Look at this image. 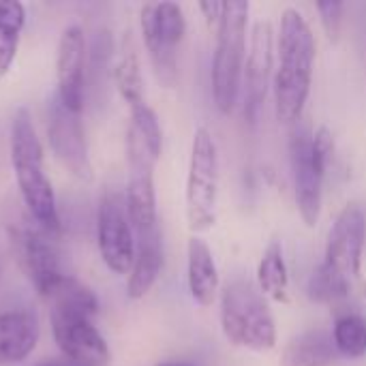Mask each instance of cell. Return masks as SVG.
Masks as SVG:
<instances>
[{"label": "cell", "instance_id": "6da1fadb", "mask_svg": "<svg viewBox=\"0 0 366 366\" xmlns=\"http://www.w3.org/2000/svg\"><path fill=\"white\" fill-rule=\"evenodd\" d=\"M315 34L298 9L281 13L274 69V112L285 124H296L311 94L315 64Z\"/></svg>", "mask_w": 366, "mask_h": 366}, {"label": "cell", "instance_id": "7a4b0ae2", "mask_svg": "<svg viewBox=\"0 0 366 366\" xmlns=\"http://www.w3.org/2000/svg\"><path fill=\"white\" fill-rule=\"evenodd\" d=\"M366 217L360 206H345L326 240L324 262L311 274V294L322 305H337L352 294L362 272Z\"/></svg>", "mask_w": 366, "mask_h": 366}, {"label": "cell", "instance_id": "3957f363", "mask_svg": "<svg viewBox=\"0 0 366 366\" xmlns=\"http://www.w3.org/2000/svg\"><path fill=\"white\" fill-rule=\"evenodd\" d=\"M11 163L17 178V189L21 204L30 217L51 232L60 234V217L56 206V195L51 182L43 172V146L32 124V116L26 107H19L13 114L11 122Z\"/></svg>", "mask_w": 366, "mask_h": 366}, {"label": "cell", "instance_id": "277c9868", "mask_svg": "<svg viewBox=\"0 0 366 366\" xmlns=\"http://www.w3.org/2000/svg\"><path fill=\"white\" fill-rule=\"evenodd\" d=\"M4 229L19 270L26 274L32 287L47 298L56 283L64 277L54 242L56 236L41 227L24 204L13 199L4 206Z\"/></svg>", "mask_w": 366, "mask_h": 366}, {"label": "cell", "instance_id": "5b68a950", "mask_svg": "<svg viewBox=\"0 0 366 366\" xmlns=\"http://www.w3.org/2000/svg\"><path fill=\"white\" fill-rule=\"evenodd\" d=\"M221 328L225 339L249 352H270L277 345V324L268 300L251 281L238 279L221 292Z\"/></svg>", "mask_w": 366, "mask_h": 366}, {"label": "cell", "instance_id": "8992f818", "mask_svg": "<svg viewBox=\"0 0 366 366\" xmlns=\"http://www.w3.org/2000/svg\"><path fill=\"white\" fill-rule=\"evenodd\" d=\"M249 11L251 4L244 0L225 2L223 17L217 28V47L212 58V97L217 109L225 116L236 109L242 90Z\"/></svg>", "mask_w": 366, "mask_h": 366}, {"label": "cell", "instance_id": "52a82bcc", "mask_svg": "<svg viewBox=\"0 0 366 366\" xmlns=\"http://www.w3.org/2000/svg\"><path fill=\"white\" fill-rule=\"evenodd\" d=\"M221 182V161L219 148L212 133L199 127L191 144V161L187 176V223L195 234L208 232L217 223V202Z\"/></svg>", "mask_w": 366, "mask_h": 366}, {"label": "cell", "instance_id": "ba28073f", "mask_svg": "<svg viewBox=\"0 0 366 366\" xmlns=\"http://www.w3.org/2000/svg\"><path fill=\"white\" fill-rule=\"evenodd\" d=\"M142 39L154 75L163 88L178 81V45L187 32V19L176 2H146L139 13Z\"/></svg>", "mask_w": 366, "mask_h": 366}, {"label": "cell", "instance_id": "9c48e42d", "mask_svg": "<svg viewBox=\"0 0 366 366\" xmlns=\"http://www.w3.org/2000/svg\"><path fill=\"white\" fill-rule=\"evenodd\" d=\"M157 157L148 150L135 131H127V212L137 234L157 227V193H154V165Z\"/></svg>", "mask_w": 366, "mask_h": 366}, {"label": "cell", "instance_id": "30bf717a", "mask_svg": "<svg viewBox=\"0 0 366 366\" xmlns=\"http://www.w3.org/2000/svg\"><path fill=\"white\" fill-rule=\"evenodd\" d=\"M97 242L105 266L114 274H129L135 262L133 225L127 212L124 195L105 191L97 212Z\"/></svg>", "mask_w": 366, "mask_h": 366}, {"label": "cell", "instance_id": "8fae6325", "mask_svg": "<svg viewBox=\"0 0 366 366\" xmlns=\"http://www.w3.org/2000/svg\"><path fill=\"white\" fill-rule=\"evenodd\" d=\"M313 131L307 124H296L290 137V163L294 176V193L298 212L307 227H315L322 217L324 178L326 172L315 163L311 150Z\"/></svg>", "mask_w": 366, "mask_h": 366}, {"label": "cell", "instance_id": "7c38bea8", "mask_svg": "<svg viewBox=\"0 0 366 366\" xmlns=\"http://www.w3.org/2000/svg\"><path fill=\"white\" fill-rule=\"evenodd\" d=\"M54 339L75 366H107L109 365V347L101 332L92 326V317L77 311L51 309L49 311Z\"/></svg>", "mask_w": 366, "mask_h": 366}, {"label": "cell", "instance_id": "4fadbf2b", "mask_svg": "<svg viewBox=\"0 0 366 366\" xmlns=\"http://www.w3.org/2000/svg\"><path fill=\"white\" fill-rule=\"evenodd\" d=\"M47 139L56 159L79 180H92V163L84 137L79 114L66 109L58 94L49 99L47 107Z\"/></svg>", "mask_w": 366, "mask_h": 366}, {"label": "cell", "instance_id": "5bb4252c", "mask_svg": "<svg viewBox=\"0 0 366 366\" xmlns=\"http://www.w3.org/2000/svg\"><path fill=\"white\" fill-rule=\"evenodd\" d=\"M272 54H274V32L270 21H257L251 30L244 71H242V97L244 116L255 122L259 109L266 101L270 77H272Z\"/></svg>", "mask_w": 366, "mask_h": 366}, {"label": "cell", "instance_id": "9a60e30c", "mask_svg": "<svg viewBox=\"0 0 366 366\" xmlns=\"http://www.w3.org/2000/svg\"><path fill=\"white\" fill-rule=\"evenodd\" d=\"M84 62H86V39L79 26H69L58 41V99L75 114L84 107Z\"/></svg>", "mask_w": 366, "mask_h": 366}, {"label": "cell", "instance_id": "2e32d148", "mask_svg": "<svg viewBox=\"0 0 366 366\" xmlns=\"http://www.w3.org/2000/svg\"><path fill=\"white\" fill-rule=\"evenodd\" d=\"M187 283L195 305L208 309L219 296V268L206 240L193 236L187 244Z\"/></svg>", "mask_w": 366, "mask_h": 366}, {"label": "cell", "instance_id": "e0dca14e", "mask_svg": "<svg viewBox=\"0 0 366 366\" xmlns=\"http://www.w3.org/2000/svg\"><path fill=\"white\" fill-rule=\"evenodd\" d=\"M41 337L39 320L30 311L0 313V365L21 362L32 354Z\"/></svg>", "mask_w": 366, "mask_h": 366}, {"label": "cell", "instance_id": "ac0fdd59", "mask_svg": "<svg viewBox=\"0 0 366 366\" xmlns=\"http://www.w3.org/2000/svg\"><path fill=\"white\" fill-rule=\"evenodd\" d=\"M163 270V238L159 232V225L150 232L137 234V247H135V262L129 272L127 281V294L131 300L144 298L157 283L159 274Z\"/></svg>", "mask_w": 366, "mask_h": 366}, {"label": "cell", "instance_id": "d6986e66", "mask_svg": "<svg viewBox=\"0 0 366 366\" xmlns=\"http://www.w3.org/2000/svg\"><path fill=\"white\" fill-rule=\"evenodd\" d=\"M337 356L332 335L326 330H307L285 345L281 366H330Z\"/></svg>", "mask_w": 366, "mask_h": 366}, {"label": "cell", "instance_id": "ffe728a7", "mask_svg": "<svg viewBox=\"0 0 366 366\" xmlns=\"http://www.w3.org/2000/svg\"><path fill=\"white\" fill-rule=\"evenodd\" d=\"M257 290L264 294L266 300L281 305L290 302V274L279 240H272L266 247L257 264Z\"/></svg>", "mask_w": 366, "mask_h": 366}, {"label": "cell", "instance_id": "44dd1931", "mask_svg": "<svg viewBox=\"0 0 366 366\" xmlns=\"http://www.w3.org/2000/svg\"><path fill=\"white\" fill-rule=\"evenodd\" d=\"M24 24H26L24 4L17 0H0V77L9 73L17 56Z\"/></svg>", "mask_w": 366, "mask_h": 366}, {"label": "cell", "instance_id": "7402d4cb", "mask_svg": "<svg viewBox=\"0 0 366 366\" xmlns=\"http://www.w3.org/2000/svg\"><path fill=\"white\" fill-rule=\"evenodd\" d=\"M332 341L337 354L358 360L366 356V317L358 313H345L337 317L332 326Z\"/></svg>", "mask_w": 366, "mask_h": 366}, {"label": "cell", "instance_id": "603a6c76", "mask_svg": "<svg viewBox=\"0 0 366 366\" xmlns=\"http://www.w3.org/2000/svg\"><path fill=\"white\" fill-rule=\"evenodd\" d=\"M114 79H116L120 97L127 101L129 107L146 103L144 101V77H142L139 60H137V54H135V49L131 45L124 47L120 60L116 62Z\"/></svg>", "mask_w": 366, "mask_h": 366}, {"label": "cell", "instance_id": "cb8c5ba5", "mask_svg": "<svg viewBox=\"0 0 366 366\" xmlns=\"http://www.w3.org/2000/svg\"><path fill=\"white\" fill-rule=\"evenodd\" d=\"M129 112H131L129 129L135 131L142 137V142L148 146V150L159 159L161 150H163V131H161L154 109L148 107V103H142V105L129 107Z\"/></svg>", "mask_w": 366, "mask_h": 366}, {"label": "cell", "instance_id": "d4e9b609", "mask_svg": "<svg viewBox=\"0 0 366 366\" xmlns=\"http://www.w3.org/2000/svg\"><path fill=\"white\" fill-rule=\"evenodd\" d=\"M317 11H320V19H322V26L326 30L328 41L330 43H339L341 28H343L345 4L337 2V0H324V2H317Z\"/></svg>", "mask_w": 366, "mask_h": 366}, {"label": "cell", "instance_id": "484cf974", "mask_svg": "<svg viewBox=\"0 0 366 366\" xmlns=\"http://www.w3.org/2000/svg\"><path fill=\"white\" fill-rule=\"evenodd\" d=\"M311 150H313V159L315 163L328 172L330 163H332V157H335V137L330 133L328 127H320L317 131H313V137H311Z\"/></svg>", "mask_w": 366, "mask_h": 366}, {"label": "cell", "instance_id": "4316f807", "mask_svg": "<svg viewBox=\"0 0 366 366\" xmlns=\"http://www.w3.org/2000/svg\"><path fill=\"white\" fill-rule=\"evenodd\" d=\"M223 6L225 2H219V0H206V2H199V11L204 13V19L208 24V28L217 30L219 24H221V17H223Z\"/></svg>", "mask_w": 366, "mask_h": 366}, {"label": "cell", "instance_id": "83f0119b", "mask_svg": "<svg viewBox=\"0 0 366 366\" xmlns=\"http://www.w3.org/2000/svg\"><path fill=\"white\" fill-rule=\"evenodd\" d=\"M159 366H195V365H191V362H161Z\"/></svg>", "mask_w": 366, "mask_h": 366}]
</instances>
